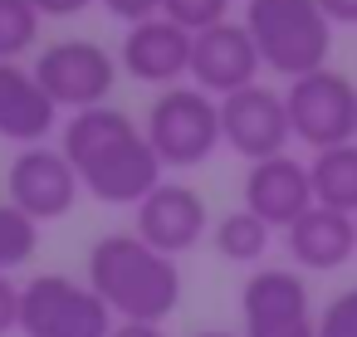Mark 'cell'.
Masks as SVG:
<instances>
[{
    "label": "cell",
    "mask_w": 357,
    "mask_h": 337,
    "mask_svg": "<svg viewBox=\"0 0 357 337\" xmlns=\"http://www.w3.org/2000/svg\"><path fill=\"white\" fill-rule=\"evenodd\" d=\"M59 152L69 157L79 186L103 205H132L137 210L162 186V171H167L157 162L147 132L113 103L74 113L64 137H59Z\"/></svg>",
    "instance_id": "6da1fadb"
},
{
    "label": "cell",
    "mask_w": 357,
    "mask_h": 337,
    "mask_svg": "<svg viewBox=\"0 0 357 337\" xmlns=\"http://www.w3.org/2000/svg\"><path fill=\"white\" fill-rule=\"evenodd\" d=\"M89 288L118 322H167L181 303V264L132 230H113L89 249Z\"/></svg>",
    "instance_id": "7a4b0ae2"
},
{
    "label": "cell",
    "mask_w": 357,
    "mask_h": 337,
    "mask_svg": "<svg viewBox=\"0 0 357 337\" xmlns=\"http://www.w3.org/2000/svg\"><path fill=\"white\" fill-rule=\"evenodd\" d=\"M245 30L259 49V64L279 79H303L328 69L333 54V25L318 10V0H250Z\"/></svg>",
    "instance_id": "3957f363"
},
{
    "label": "cell",
    "mask_w": 357,
    "mask_h": 337,
    "mask_svg": "<svg viewBox=\"0 0 357 337\" xmlns=\"http://www.w3.org/2000/svg\"><path fill=\"white\" fill-rule=\"evenodd\" d=\"M142 132H147L162 166H172V171L201 166L220 147V103L211 93H201L196 84L162 88V98L152 103Z\"/></svg>",
    "instance_id": "277c9868"
},
{
    "label": "cell",
    "mask_w": 357,
    "mask_h": 337,
    "mask_svg": "<svg viewBox=\"0 0 357 337\" xmlns=\"http://www.w3.org/2000/svg\"><path fill=\"white\" fill-rule=\"evenodd\" d=\"M113 322L118 318L89 288V279L35 274L30 283H20V332L25 337H108Z\"/></svg>",
    "instance_id": "5b68a950"
},
{
    "label": "cell",
    "mask_w": 357,
    "mask_h": 337,
    "mask_svg": "<svg viewBox=\"0 0 357 337\" xmlns=\"http://www.w3.org/2000/svg\"><path fill=\"white\" fill-rule=\"evenodd\" d=\"M284 108H289L294 137L313 152L357 142V84L337 69H318V74L294 79L284 88Z\"/></svg>",
    "instance_id": "8992f818"
},
{
    "label": "cell",
    "mask_w": 357,
    "mask_h": 337,
    "mask_svg": "<svg viewBox=\"0 0 357 337\" xmlns=\"http://www.w3.org/2000/svg\"><path fill=\"white\" fill-rule=\"evenodd\" d=\"M35 79H40V88L50 93L54 108L89 113V108L108 103V93L118 84V59L98 40H54V45L40 49Z\"/></svg>",
    "instance_id": "52a82bcc"
},
{
    "label": "cell",
    "mask_w": 357,
    "mask_h": 337,
    "mask_svg": "<svg viewBox=\"0 0 357 337\" xmlns=\"http://www.w3.org/2000/svg\"><path fill=\"white\" fill-rule=\"evenodd\" d=\"M240 337H318V313L298 269H255L240 288Z\"/></svg>",
    "instance_id": "ba28073f"
},
{
    "label": "cell",
    "mask_w": 357,
    "mask_h": 337,
    "mask_svg": "<svg viewBox=\"0 0 357 337\" xmlns=\"http://www.w3.org/2000/svg\"><path fill=\"white\" fill-rule=\"evenodd\" d=\"M220 142H225L235 157H245L250 166L279 157V152L294 142L284 93H274V88H264V84H250V88L220 98Z\"/></svg>",
    "instance_id": "9c48e42d"
},
{
    "label": "cell",
    "mask_w": 357,
    "mask_h": 337,
    "mask_svg": "<svg viewBox=\"0 0 357 337\" xmlns=\"http://www.w3.org/2000/svg\"><path fill=\"white\" fill-rule=\"evenodd\" d=\"M6 201L15 205V210H25L35 225L40 220H59V215H69L74 210V201H79V176H74V166H69V157L59 152V147H20L15 152V162H10V171H6Z\"/></svg>",
    "instance_id": "30bf717a"
},
{
    "label": "cell",
    "mask_w": 357,
    "mask_h": 337,
    "mask_svg": "<svg viewBox=\"0 0 357 337\" xmlns=\"http://www.w3.org/2000/svg\"><path fill=\"white\" fill-rule=\"evenodd\" d=\"M259 49L245 30V20H220L201 35H191V84L211 93L215 103L259 84Z\"/></svg>",
    "instance_id": "8fae6325"
},
{
    "label": "cell",
    "mask_w": 357,
    "mask_h": 337,
    "mask_svg": "<svg viewBox=\"0 0 357 337\" xmlns=\"http://www.w3.org/2000/svg\"><path fill=\"white\" fill-rule=\"evenodd\" d=\"M206 225H211V210H206L201 191L186 181H162L132 215V235L147 240L157 254H172V259L196 249L206 240Z\"/></svg>",
    "instance_id": "7c38bea8"
},
{
    "label": "cell",
    "mask_w": 357,
    "mask_h": 337,
    "mask_svg": "<svg viewBox=\"0 0 357 337\" xmlns=\"http://www.w3.org/2000/svg\"><path fill=\"white\" fill-rule=\"evenodd\" d=\"M245 210L259 215L269 230H289L303 210H313V181L308 162L279 152L269 162H255L245 171Z\"/></svg>",
    "instance_id": "4fadbf2b"
},
{
    "label": "cell",
    "mask_w": 357,
    "mask_h": 337,
    "mask_svg": "<svg viewBox=\"0 0 357 337\" xmlns=\"http://www.w3.org/2000/svg\"><path fill=\"white\" fill-rule=\"evenodd\" d=\"M118 64L137 79V84H157V88H176L191 74V35L181 25H172L167 15L128 25Z\"/></svg>",
    "instance_id": "5bb4252c"
},
{
    "label": "cell",
    "mask_w": 357,
    "mask_h": 337,
    "mask_svg": "<svg viewBox=\"0 0 357 337\" xmlns=\"http://www.w3.org/2000/svg\"><path fill=\"white\" fill-rule=\"evenodd\" d=\"M284 244H289V259L308 274H333L342 269L352 254H357V220L342 215V210H328V205H313L303 210L289 230H284Z\"/></svg>",
    "instance_id": "9a60e30c"
},
{
    "label": "cell",
    "mask_w": 357,
    "mask_h": 337,
    "mask_svg": "<svg viewBox=\"0 0 357 337\" xmlns=\"http://www.w3.org/2000/svg\"><path fill=\"white\" fill-rule=\"evenodd\" d=\"M54 123H59V108L40 88L35 69L0 64V137L20 147H40L54 132Z\"/></svg>",
    "instance_id": "2e32d148"
},
{
    "label": "cell",
    "mask_w": 357,
    "mask_h": 337,
    "mask_svg": "<svg viewBox=\"0 0 357 337\" xmlns=\"http://www.w3.org/2000/svg\"><path fill=\"white\" fill-rule=\"evenodd\" d=\"M308 181H313V205L357 215V142L313 152L308 162Z\"/></svg>",
    "instance_id": "e0dca14e"
},
{
    "label": "cell",
    "mask_w": 357,
    "mask_h": 337,
    "mask_svg": "<svg viewBox=\"0 0 357 337\" xmlns=\"http://www.w3.org/2000/svg\"><path fill=\"white\" fill-rule=\"evenodd\" d=\"M269 225L259 220V215H250L245 205L240 210H225L215 225H211V244H215V254L220 259H230V264H259L264 254H269Z\"/></svg>",
    "instance_id": "ac0fdd59"
},
{
    "label": "cell",
    "mask_w": 357,
    "mask_h": 337,
    "mask_svg": "<svg viewBox=\"0 0 357 337\" xmlns=\"http://www.w3.org/2000/svg\"><path fill=\"white\" fill-rule=\"evenodd\" d=\"M40 10L30 0H0V64H20V54L35 49L40 40Z\"/></svg>",
    "instance_id": "d6986e66"
},
{
    "label": "cell",
    "mask_w": 357,
    "mask_h": 337,
    "mask_svg": "<svg viewBox=\"0 0 357 337\" xmlns=\"http://www.w3.org/2000/svg\"><path fill=\"white\" fill-rule=\"evenodd\" d=\"M35 249H40V225L25 210H15L10 201H0V274L30 264Z\"/></svg>",
    "instance_id": "ffe728a7"
},
{
    "label": "cell",
    "mask_w": 357,
    "mask_h": 337,
    "mask_svg": "<svg viewBox=\"0 0 357 337\" xmlns=\"http://www.w3.org/2000/svg\"><path fill=\"white\" fill-rule=\"evenodd\" d=\"M162 15L181 25L186 35H201L220 20H230V0H162Z\"/></svg>",
    "instance_id": "44dd1931"
},
{
    "label": "cell",
    "mask_w": 357,
    "mask_h": 337,
    "mask_svg": "<svg viewBox=\"0 0 357 337\" xmlns=\"http://www.w3.org/2000/svg\"><path fill=\"white\" fill-rule=\"evenodd\" d=\"M318 337H357V288H342L318 313Z\"/></svg>",
    "instance_id": "7402d4cb"
},
{
    "label": "cell",
    "mask_w": 357,
    "mask_h": 337,
    "mask_svg": "<svg viewBox=\"0 0 357 337\" xmlns=\"http://www.w3.org/2000/svg\"><path fill=\"white\" fill-rule=\"evenodd\" d=\"M20 332V283L10 274H0V337Z\"/></svg>",
    "instance_id": "603a6c76"
},
{
    "label": "cell",
    "mask_w": 357,
    "mask_h": 337,
    "mask_svg": "<svg viewBox=\"0 0 357 337\" xmlns=\"http://www.w3.org/2000/svg\"><path fill=\"white\" fill-rule=\"evenodd\" d=\"M108 15L128 20V25H142V20H157L162 15V0H103Z\"/></svg>",
    "instance_id": "cb8c5ba5"
},
{
    "label": "cell",
    "mask_w": 357,
    "mask_h": 337,
    "mask_svg": "<svg viewBox=\"0 0 357 337\" xmlns=\"http://www.w3.org/2000/svg\"><path fill=\"white\" fill-rule=\"evenodd\" d=\"M328 25H357V0H318Z\"/></svg>",
    "instance_id": "d4e9b609"
},
{
    "label": "cell",
    "mask_w": 357,
    "mask_h": 337,
    "mask_svg": "<svg viewBox=\"0 0 357 337\" xmlns=\"http://www.w3.org/2000/svg\"><path fill=\"white\" fill-rule=\"evenodd\" d=\"M30 6H35L40 15H79V10L93 6V0H30Z\"/></svg>",
    "instance_id": "484cf974"
},
{
    "label": "cell",
    "mask_w": 357,
    "mask_h": 337,
    "mask_svg": "<svg viewBox=\"0 0 357 337\" xmlns=\"http://www.w3.org/2000/svg\"><path fill=\"white\" fill-rule=\"evenodd\" d=\"M108 337H167L157 322H113V332Z\"/></svg>",
    "instance_id": "4316f807"
},
{
    "label": "cell",
    "mask_w": 357,
    "mask_h": 337,
    "mask_svg": "<svg viewBox=\"0 0 357 337\" xmlns=\"http://www.w3.org/2000/svg\"><path fill=\"white\" fill-rule=\"evenodd\" d=\"M191 337H240V332H220V327H206V332H191Z\"/></svg>",
    "instance_id": "83f0119b"
},
{
    "label": "cell",
    "mask_w": 357,
    "mask_h": 337,
    "mask_svg": "<svg viewBox=\"0 0 357 337\" xmlns=\"http://www.w3.org/2000/svg\"><path fill=\"white\" fill-rule=\"evenodd\" d=\"M352 220H357V215H352Z\"/></svg>",
    "instance_id": "f1b7e54d"
}]
</instances>
